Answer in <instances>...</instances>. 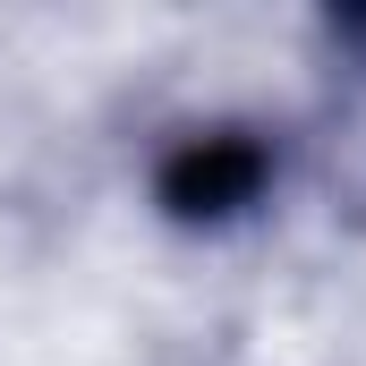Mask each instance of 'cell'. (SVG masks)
Returning <instances> with one entry per match:
<instances>
[{
	"label": "cell",
	"instance_id": "cell-1",
	"mask_svg": "<svg viewBox=\"0 0 366 366\" xmlns=\"http://www.w3.org/2000/svg\"><path fill=\"white\" fill-rule=\"evenodd\" d=\"M264 171H273V162H264L256 137H196V145H179V154L162 162V204H171L179 222H222V213L256 204Z\"/></svg>",
	"mask_w": 366,
	"mask_h": 366
}]
</instances>
